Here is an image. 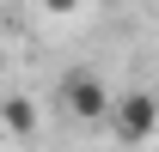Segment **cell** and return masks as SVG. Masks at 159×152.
Masks as SVG:
<instances>
[{"label": "cell", "mask_w": 159, "mask_h": 152, "mask_svg": "<svg viewBox=\"0 0 159 152\" xmlns=\"http://www.w3.org/2000/svg\"><path fill=\"white\" fill-rule=\"evenodd\" d=\"M110 134H116L122 146H147L159 134V97L153 91H122L110 103Z\"/></svg>", "instance_id": "1"}, {"label": "cell", "mask_w": 159, "mask_h": 152, "mask_svg": "<svg viewBox=\"0 0 159 152\" xmlns=\"http://www.w3.org/2000/svg\"><path fill=\"white\" fill-rule=\"evenodd\" d=\"M61 103H67L80 122H104L116 97H110V85H104L92 67H67V73H61Z\"/></svg>", "instance_id": "2"}, {"label": "cell", "mask_w": 159, "mask_h": 152, "mask_svg": "<svg viewBox=\"0 0 159 152\" xmlns=\"http://www.w3.org/2000/svg\"><path fill=\"white\" fill-rule=\"evenodd\" d=\"M43 6H49V12H74L80 0H43Z\"/></svg>", "instance_id": "4"}, {"label": "cell", "mask_w": 159, "mask_h": 152, "mask_svg": "<svg viewBox=\"0 0 159 152\" xmlns=\"http://www.w3.org/2000/svg\"><path fill=\"white\" fill-rule=\"evenodd\" d=\"M0 122L19 134V140H31V134H37V103H31V97H6V103H0Z\"/></svg>", "instance_id": "3"}]
</instances>
